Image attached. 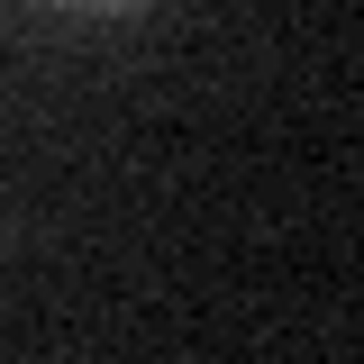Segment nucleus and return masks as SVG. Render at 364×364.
<instances>
[{
    "label": "nucleus",
    "mask_w": 364,
    "mask_h": 364,
    "mask_svg": "<svg viewBox=\"0 0 364 364\" xmlns=\"http://www.w3.org/2000/svg\"><path fill=\"white\" fill-rule=\"evenodd\" d=\"M73 9H146V0H73Z\"/></svg>",
    "instance_id": "1"
}]
</instances>
